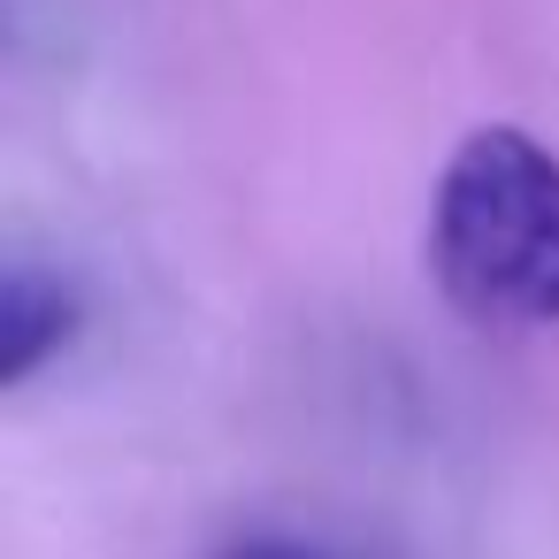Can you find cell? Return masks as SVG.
I'll return each mask as SVG.
<instances>
[{
  "instance_id": "2",
  "label": "cell",
  "mask_w": 559,
  "mask_h": 559,
  "mask_svg": "<svg viewBox=\"0 0 559 559\" xmlns=\"http://www.w3.org/2000/svg\"><path fill=\"white\" fill-rule=\"evenodd\" d=\"M78 299L39 276V269H9V292H0V383H32L62 345H70Z\"/></svg>"
},
{
  "instance_id": "3",
  "label": "cell",
  "mask_w": 559,
  "mask_h": 559,
  "mask_svg": "<svg viewBox=\"0 0 559 559\" xmlns=\"http://www.w3.org/2000/svg\"><path fill=\"white\" fill-rule=\"evenodd\" d=\"M223 559H353V551H330V544H307V536H246Z\"/></svg>"
},
{
  "instance_id": "1",
  "label": "cell",
  "mask_w": 559,
  "mask_h": 559,
  "mask_svg": "<svg viewBox=\"0 0 559 559\" xmlns=\"http://www.w3.org/2000/svg\"><path fill=\"white\" fill-rule=\"evenodd\" d=\"M429 276L490 330L559 322V154L521 123L467 131L429 192Z\"/></svg>"
}]
</instances>
